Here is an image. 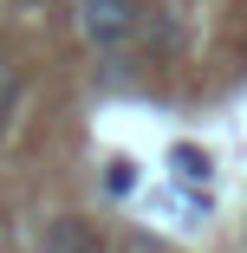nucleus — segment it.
<instances>
[{"mask_svg":"<svg viewBox=\"0 0 247 253\" xmlns=\"http://www.w3.org/2000/svg\"><path fill=\"white\" fill-rule=\"evenodd\" d=\"M26 7H39V0H26Z\"/></svg>","mask_w":247,"mask_h":253,"instance_id":"6","label":"nucleus"},{"mask_svg":"<svg viewBox=\"0 0 247 253\" xmlns=\"http://www.w3.org/2000/svg\"><path fill=\"white\" fill-rule=\"evenodd\" d=\"M104 182H111V195H130V188H137V163H111Z\"/></svg>","mask_w":247,"mask_h":253,"instance_id":"5","label":"nucleus"},{"mask_svg":"<svg viewBox=\"0 0 247 253\" xmlns=\"http://www.w3.org/2000/svg\"><path fill=\"white\" fill-rule=\"evenodd\" d=\"M78 33L91 52H124V45L143 33V7L137 0H78Z\"/></svg>","mask_w":247,"mask_h":253,"instance_id":"1","label":"nucleus"},{"mask_svg":"<svg viewBox=\"0 0 247 253\" xmlns=\"http://www.w3.org/2000/svg\"><path fill=\"white\" fill-rule=\"evenodd\" d=\"M169 163H176V169H182L189 182H208V156H202V149H189V143H182V149H176Z\"/></svg>","mask_w":247,"mask_h":253,"instance_id":"4","label":"nucleus"},{"mask_svg":"<svg viewBox=\"0 0 247 253\" xmlns=\"http://www.w3.org/2000/svg\"><path fill=\"white\" fill-rule=\"evenodd\" d=\"M39 253H104V240H98V227H91L85 214H59L52 227H46Z\"/></svg>","mask_w":247,"mask_h":253,"instance_id":"2","label":"nucleus"},{"mask_svg":"<svg viewBox=\"0 0 247 253\" xmlns=\"http://www.w3.org/2000/svg\"><path fill=\"white\" fill-rule=\"evenodd\" d=\"M13 111H20V65H13V52H0V143L13 130Z\"/></svg>","mask_w":247,"mask_h":253,"instance_id":"3","label":"nucleus"}]
</instances>
